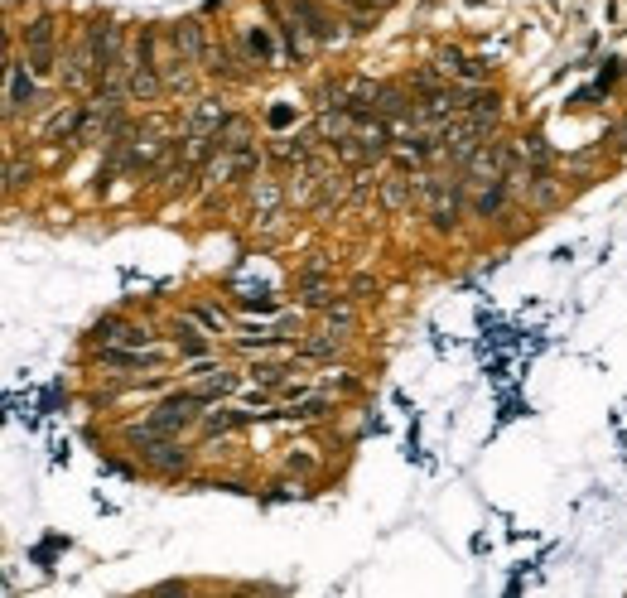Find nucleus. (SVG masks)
<instances>
[{
	"label": "nucleus",
	"instance_id": "nucleus-4",
	"mask_svg": "<svg viewBox=\"0 0 627 598\" xmlns=\"http://www.w3.org/2000/svg\"><path fill=\"white\" fill-rule=\"evenodd\" d=\"M160 78H164V92H179V97L193 92V63H189V54L174 44L169 29H160Z\"/></svg>",
	"mask_w": 627,
	"mask_h": 598
},
{
	"label": "nucleus",
	"instance_id": "nucleus-9",
	"mask_svg": "<svg viewBox=\"0 0 627 598\" xmlns=\"http://www.w3.org/2000/svg\"><path fill=\"white\" fill-rule=\"evenodd\" d=\"M169 34H174V44L189 54V63L193 68H208L213 63V39H208V25L203 20H179V25H169Z\"/></svg>",
	"mask_w": 627,
	"mask_h": 598
},
{
	"label": "nucleus",
	"instance_id": "nucleus-32",
	"mask_svg": "<svg viewBox=\"0 0 627 598\" xmlns=\"http://www.w3.org/2000/svg\"><path fill=\"white\" fill-rule=\"evenodd\" d=\"M20 179H29V164H25V169H20V160H15V155H10V164H5V184H10V189H15V184H20Z\"/></svg>",
	"mask_w": 627,
	"mask_h": 598
},
{
	"label": "nucleus",
	"instance_id": "nucleus-13",
	"mask_svg": "<svg viewBox=\"0 0 627 598\" xmlns=\"http://www.w3.org/2000/svg\"><path fill=\"white\" fill-rule=\"evenodd\" d=\"M242 49L251 63H280V34H275V25H242Z\"/></svg>",
	"mask_w": 627,
	"mask_h": 598
},
{
	"label": "nucleus",
	"instance_id": "nucleus-7",
	"mask_svg": "<svg viewBox=\"0 0 627 598\" xmlns=\"http://www.w3.org/2000/svg\"><path fill=\"white\" fill-rule=\"evenodd\" d=\"M92 343H97V348H150L155 333L145 324H131V319H116V314H111V319H102V324L92 328Z\"/></svg>",
	"mask_w": 627,
	"mask_h": 598
},
{
	"label": "nucleus",
	"instance_id": "nucleus-12",
	"mask_svg": "<svg viewBox=\"0 0 627 598\" xmlns=\"http://www.w3.org/2000/svg\"><path fill=\"white\" fill-rule=\"evenodd\" d=\"M246 198H251V213H256V218H275V213L290 203L285 184H280V179H266V174H256V179H251Z\"/></svg>",
	"mask_w": 627,
	"mask_h": 598
},
{
	"label": "nucleus",
	"instance_id": "nucleus-11",
	"mask_svg": "<svg viewBox=\"0 0 627 598\" xmlns=\"http://www.w3.org/2000/svg\"><path fill=\"white\" fill-rule=\"evenodd\" d=\"M521 189H526V203H531V208H555L565 179H555V169L541 164V169H526V184H521Z\"/></svg>",
	"mask_w": 627,
	"mask_h": 598
},
{
	"label": "nucleus",
	"instance_id": "nucleus-14",
	"mask_svg": "<svg viewBox=\"0 0 627 598\" xmlns=\"http://www.w3.org/2000/svg\"><path fill=\"white\" fill-rule=\"evenodd\" d=\"M314 150H319V131H300V136H275L266 155L275 164H304Z\"/></svg>",
	"mask_w": 627,
	"mask_h": 598
},
{
	"label": "nucleus",
	"instance_id": "nucleus-34",
	"mask_svg": "<svg viewBox=\"0 0 627 598\" xmlns=\"http://www.w3.org/2000/svg\"><path fill=\"white\" fill-rule=\"evenodd\" d=\"M290 121V107H271V126H285Z\"/></svg>",
	"mask_w": 627,
	"mask_h": 598
},
{
	"label": "nucleus",
	"instance_id": "nucleus-1",
	"mask_svg": "<svg viewBox=\"0 0 627 598\" xmlns=\"http://www.w3.org/2000/svg\"><path fill=\"white\" fill-rule=\"evenodd\" d=\"M102 39H107V25H102V20H87V25H82L73 54L63 58V68H58V82H63V87L87 92L92 82H102Z\"/></svg>",
	"mask_w": 627,
	"mask_h": 598
},
{
	"label": "nucleus",
	"instance_id": "nucleus-15",
	"mask_svg": "<svg viewBox=\"0 0 627 598\" xmlns=\"http://www.w3.org/2000/svg\"><path fill=\"white\" fill-rule=\"evenodd\" d=\"M333 415V396L328 391H319V396H300L290 410H275L271 420H295V425H319V420H328Z\"/></svg>",
	"mask_w": 627,
	"mask_h": 598
},
{
	"label": "nucleus",
	"instance_id": "nucleus-31",
	"mask_svg": "<svg viewBox=\"0 0 627 598\" xmlns=\"http://www.w3.org/2000/svg\"><path fill=\"white\" fill-rule=\"evenodd\" d=\"M488 68H492L488 58H468V73H464V82H483V78H488Z\"/></svg>",
	"mask_w": 627,
	"mask_h": 598
},
{
	"label": "nucleus",
	"instance_id": "nucleus-29",
	"mask_svg": "<svg viewBox=\"0 0 627 598\" xmlns=\"http://www.w3.org/2000/svg\"><path fill=\"white\" fill-rule=\"evenodd\" d=\"M353 304L348 299H338V304H328V328H353Z\"/></svg>",
	"mask_w": 627,
	"mask_h": 598
},
{
	"label": "nucleus",
	"instance_id": "nucleus-6",
	"mask_svg": "<svg viewBox=\"0 0 627 598\" xmlns=\"http://www.w3.org/2000/svg\"><path fill=\"white\" fill-rule=\"evenodd\" d=\"M261 5H266V15H271V25H275V34H280V44H285V54L309 58L314 49H319V39L300 25V15H295V10H290V15H280V5H275V0H261Z\"/></svg>",
	"mask_w": 627,
	"mask_h": 598
},
{
	"label": "nucleus",
	"instance_id": "nucleus-24",
	"mask_svg": "<svg viewBox=\"0 0 627 598\" xmlns=\"http://www.w3.org/2000/svg\"><path fill=\"white\" fill-rule=\"evenodd\" d=\"M435 73H439V78H459V82H464V73H468V58L459 54V49H439V58H435Z\"/></svg>",
	"mask_w": 627,
	"mask_h": 598
},
{
	"label": "nucleus",
	"instance_id": "nucleus-2",
	"mask_svg": "<svg viewBox=\"0 0 627 598\" xmlns=\"http://www.w3.org/2000/svg\"><path fill=\"white\" fill-rule=\"evenodd\" d=\"M131 102H160L164 78H160V29H140L131 44V73H126Z\"/></svg>",
	"mask_w": 627,
	"mask_h": 598
},
{
	"label": "nucleus",
	"instance_id": "nucleus-23",
	"mask_svg": "<svg viewBox=\"0 0 627 598\" xmlns=\"http://www.w3.org/2000/svg\"><path fill=\"white\" fill-rule=\"evenodd\" d=\"M29 73L39 82H54L58 78V49H34V54H25Z\"/></svg>",
	"mask_w": 627,
	"mask_h": 598
},
{
	"label": "nucleus",
	"instance_id": "nucleus-8",
	"mask_svg": "<svg viewBox=\"0 0 627 598\" xmlns=\"http://www.w3.org/2000/svg\"><path fill=\"white\" fill-rule=\"evenodd\" d=\"M140 463H145L150 473H160V478H179V473H189L193 454L174 435H164L155 449H145V454H140Z\"/></svg>",
	"mask_w": 627,
	"mask_h": 598
},
{
	"label": "nucleus",
	"instance_id": "nucleus-10",
	"mask_svg": "<svg viewBox=\"0 0 627 598\" xmlns=\"http://www.w3.org/2000/svg\"><path fill=\"white\" fill-rule=\"evenodd\" d=\"M459 213H464V179H459L454 189H444L435 203H430V232H439V237L459 232Z\"/></svg>",
	"mask_w": 627,
	"mask_h": 598
},
{
	"label": "nucleus",
	"instance_id": "nucleus-26",
	"mask_svg": "<svg viewBox=\"0 0 627 598\" xmlns=\"http://www.w3.org/2000/svg\"><path fill=\"white\" fill-rule=\"evenodd\" d=\"M410 203V179H386L382 184V208L386 213H396V208H406Z\"/></svg>",
	"mask_w": 627,
	"mask_h": 598
},
{
	"label": "nucleus",
	"instance_id": "nucleus-16",
	"mask_svg": "<svg viewBox=\"0 0 627 598\" xmlns=\"http://www.w3.org/2000/svg\"><path fill=\"white\" fill-rule=\"evenodd\" d=\"M348 348V328H324V333H314V338H304L300 343V357L304 362H319V357H333Z\"/></svg>",
	"mask_w": 627,
	"mask_h": 598
},
{
	"label": "nucleus",
	"instance_id": "nucleus-21",
	"mask_svg": "<svg viewBox=\"0 0 627 598\" xmlns=\"http://www.w3.org/2000/svg\"><path fill=\"white\" fill-rule=\"evenodd\" d=\"M189 319H193V324H203L208 333H232V314L218 309V304H193Z\"/></svg>",
	"mask_w": 627,
	"mask_h": 598
},
{
	"label": "nucleus",
	"instance_id": "nucleus-17",
	"mask_svg": "<svg viewBox=\"0 0 627 598\" xmlns=\"http://www.w3.org/2000/svg\"><path fill=\"white\" fill-rule=\"evenodd\" d=\"M34 49H58V15H34L25 25V54H34Z\"/></svg>",
	"mask_w": 627,
	"mask_h": 598
},
{
	"label": "nucleus",
	"instance_id": "nucleus-18",
	"mask_svg": "<svg viewBox=\"0 0 627 598\" xmlns=\"http://www.w3.org/2000/svg\"><path fill=\"white\" fill-rule=\"evenodd\" d=\"M82 121H87V111H78V107H63V111H54L49 121H44V131L39 136L44 140H68L73 131H78Z\"/></svg>",
	"mask_w": 627,
	"mask_h": 598
},
{
	"label": "nucleus",
	"instance_id": "nucleus-19",
	"mask_svg": "<svg viewBox=\"0 0 627 598\" xmlns=\"http://www.w3.org/2000/svg\"><path fill=\"white\" fill-rule=\"evenodd\" d=\"M507 189H512L507 179H492V184H483V189H478V198H473V213H478V218H497V213H502V203H507Z\"/></svg>",
	"mask_w": 627,
	"mask_h": 598
},
{
	"label": "nucleus",
	"instance_id": "nucleus-28",
	"mask_svg": "<svg viewBox=\"0 0 627 598\" xmlns=\"http://www.w3.org/2000/svg\"><path fill=\"white\" fill-rule=\"evenodd\" d=\"M324 391H357V377L348 372V367H324Z\"/></svg>",
	"mask_w": 627,
	"mask_h": 598
},
{
	"label": "nucleus",
	"instance_id": "nucleus-25",
	"mask_svg": "<svg viewBox=\"0 0 627 598\" xmlns=\"http://www.w3.org/2000/svg\"><path fill=\"white\" fill-rule=\"evenodd\" d=\"M343 193H348V179H338V174H328V179H324V189H319V198H314V213L324 218V213H328V208H333V203H338V198H343Z\"/></svg>",
	"mask_w": 627,
	"mask_h": 598
},
{
	"label": "nucleus",
	"instance_id": "nucleus-27",
	"mask_svg": "<svg viewBox=\"0 0 627 598\" xmlns=\"http://www.w3.org/2000/svg\"><path fill=\"white\" fill-rule=\"evenodd\" d=\"M521 160H526V169H541V164H550L546 136H526V145H521Z\"/></svg>",
	"mask_w": 627,
	"mask_h": 598
},
{
	"label": "nucleus",
	"instance_id": "nucleus-22",
	"mask_svg": "<svg viewBox=\"0 0 627 598\" xmlns=\"http://www.w3.org/2000/svg\"><path fill=\"white\" fill-rule=\"evenodd\" d=\"M377 116H420V111L410 107V97L401 87H382L377 92Z\"/></svg>",
	"mask_w": 627,
	"mask_h": 598
},
{
	"label": "nucleus",
	"instance_id": "nucleus-30",
	"mask_svg": "<svg viewBox=\"0 0 627 598\" xmlns=\"http://www.w3.org/2000/svg\"><path fill=\"white\" fill-rule=\"evenodd\" d=\"M285 468H290V473H319V459L304 454V449H290V454H285Z\"/></svg>",
	"mask_w": 627,
	"mask_h": 598
},
{
	"label": "nucleus",
	"instance_id": "nucleus-33",
	"mask_svg": "<svg viewBox=\"0 0 627 598\" xmlns=\"http://www.w3.org/2000/svg\"><path fill=\"white\" fill-rule=\"evenodd\" d=\"M367 290H377V280H367V275H357V280H353V290H348V295H353V299H362V295H367Z\"/></svg>",
	"mask_w": 627,
	"mask_h": 598
},
{
	"label": "nucleus",
	"instance_id": "nucleus-5",
	"mask_svg": "<svg viewBox=\"0 0 627 598\" xmlns=\"http://www.w3.org/2000/svg\"><path fill=\"white\" fill-rule=\"evenodd\" d=\"M34 87H39V78L29 73L25 58H5V121H15L20 111H29V102H34Z\"/></svg>",
	"mask_w": 627,
	"mask_h": 598
},
{
	"label": "nucleus",
	"instance_id": "nucleus-3",
	"mask_svg": "<svg viewBox=\"0 0 627 598\" xmlns=\"http://www.w3.org/2000/svg\"><path fill=\"white\" fill-rule=\"evenodd\" d=\"M295 15H300V25L319 39V49H338L343 39H348V15L343 10H333V0H285Z\"/></svg>",
	"mask_w": 627,
	"mask_h": 598
},
{
	"label": "nucleus",
	"instance_id": "nucleus-20",
	"mask_svg": "<svg viewBox=\"0 0 627 598\" xmlns=\"http://www.w3.org/2000/svg\"><path fill=\"white\" fill-rule=\"evenodd\" d=\"M251 381L280 391L285 381H295V357H290V362H256V367H251Z\"/></svg>",
	"mask_w": 627,
	"mask_h": 598
}]
</instances>
